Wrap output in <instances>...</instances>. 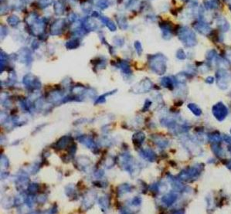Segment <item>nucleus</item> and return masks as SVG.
I'll use <instances>...</instances> for the list:
<instances>
[{
	"label": "nucleus",
	"mask_w": 231,
	"mask_h": 214,
	"mask_svg": "<svg viewBox=\"0 0 231 214\" xmlns=\"http://www.w3.org/2000/svg\"><path fill=\"white\" fill-rule=\"evenodd\" d=\"M202 164H198V166H193V167H190V168L186 169L183 170L179 175V179L180 181H194L198 179V177L200 176V173L202 172V170L203 169L204 166H202Z\"/></svg>",
	"instance_id": "nucleus-1"
},
{
	"label": "nucleus",
	"mask_w": 231,
	"mask_h": 214,
	"mask_svg": "<svg viewBox=\"0 0 231 214\" xmlns=\"http://www.w3.org/2000/svg\"><path fill=\"white\" fill-rule=\"evenodd\" d=\"M179 38L187 47H192L197 45V40L194 32L187 27H183L179 31Z\"/></svg>",
	"instance_id": "nucleus-2"
},
{
	"label": "nucleus",
	"mask_w": 231,
	"mask_h": 214,
	"mask_svg": "<svg viewBox=\"0 0 231 214\" xmlns=\"http://www.w3.org/2000/svg\"><path fill=\"white\" fill-rule=\"evenodd\" d=\"M166 58L163 55H155L151 56L150 67L158 75H162L166 70Z\"/></svg>",
	"instance_id": "nucleus-3"
},
{
	"label": "nucleus",
	"mask_w": 231,
	"mask_h": 214,
	"mask_svg": "<svg viewBox=\"0 0 231 214\" xmlns=\"http://www.w3.org/2000/svg\"><path fill=\"white\" fill-rule=\"evenodd\" d=\"M212 113L217 121L222 122L228 114V109L225 104L222 102H218L212 108Z\"/></svg>",
	"instance_id": "nucleus-4"
},
{
	"label": "nucleus",
	"mask_w": 231,
	"mask_h": 214,
	"mask_svg": "<svg viewBox=\"0 0 231 214\" xmlns=\"http://www.w3.org/2000/svg\"><path fill=\"white\" fill-rule=\"evenodd\" d=\"M216 78H217V84L220 89L225 90L227 88L230 81V76L225 70H219L216 72Z\"/></svg>",
	"instance_id": "nucleus-5"
},
{
	"label": "nucleus",
	"mask_w": 231,
	"mask_h": 214,
	"mask_svg": "<svg viewBox=\"0 0 231 214\" xmlns=\"http://www.w3.org/2000/svg\"><path fill=\"white\" fill-rule=\"evenodd\" d=\"M194 29L201 34L206 35V36L210 34L211 32V28L210 26L203 22H198V23H195Z\"/></svg>",
	"instance_id": "nucleus-6"
},
{
	"label": "nucleus",
	"mask_w": 231,
	"mask_h": 214,
	"mask_svg": "<svg viewBox=\"0 0 231 214\" xmlns=\"http://www.w3.org/2000/svg\"><path fill=\"white\" fill-rule=\"evenodd\" d=\"M64 25V19H58L51 26V34L57 35L61 33V30L63 29Z\"/></svg>",
	"instance_id": "nucleus-7"
},
{
	"label": "nucleus",
	"mask_w": 231,
	"mask_h": 214,
	"mask_svg": "<svg viewBox=\"0 0 231 214\" xmlns=\"http://www.w3.org/2000/svg\"><path fill=\"white\" fill-rule=\"evenodd\" d=\"M209 141L213 143H220L222 141V136L219 131H215L213 132H210L207 135Z\"/></svg>",
	"instance_id": "nucleus-8"
},
{
	"label": "nucleus",
	"mask_w": 231,
	"mask_h": 214,
	"mask_svg": "<svg viewBox=\"0 0 231 214\" xmlns=\"http://www.w3.org/2000/svg\"><path fill=\"white\" fill-rule=\"evenodd\" d=\"M177 199V196L175 195V193H170L162 198V202L167 206H171L172 204H173Z\"/></svg>",
	"instance_id": "nucleus-9"
},
{
	"label": "nucleus",
	"mask_w": 231,
	"mask_h": 214,
	"mask_svg": "<svg viewBox=\"0 0 231 214\" xmlns=\"http://www.w3.org/2000/svg\"><path fill=\"white\" fill-rule=\"evenodd\" d=\"M216 23H217L218 27L224 32H227L230 29L229 23L224 18H218Z\"/></svg>",
	"instance_id": "nucleus-10"
},
{
	"label": "nucleus",
	"mask_w": 231,
	"mask_h": 214,
	"mask_svg": "<svg viewBox=\"0 0 231 214\" xmlns=\"http://www.w3.org/2000/svg\"><path fill=\"white\" fill-rule=\"evenodd\" d=\"M212 151L216 156L220 157V158L224 156V151H223L219 143H213V145H212Z\"/></svg>",
	"instance_id": "nucleus-11"
},
{
	"label": "nucleus",
	"mask_w": 231,
	"mask_h": 214,
	"mask_svg": "<svg viewBox=\"0 0 231 214\" xmlns=\"http://www.w3.org/2000/svg\"><path fill=\"white\" fill-rule=\"evenodd\" d=\"M187 108H189L194 115L197 116V117H199V116H200L201 114H202V110L197 106V104H192V103H191V104H189L187 105Z\"/></svg>",
	"instance_id": "nucleus-12"
},
{
	"label": "nucleus",
	"mask_w": 231,
	"mask_h": 214,
	"mask_svg": "<svg viewBox=\"0 0 231 214\" xmlns=\"http://www.w3.org/2000/svg\"><path fill=\"white\" fill-rule=\"evenodd\" d=\"M142 155L144 158H147L148 160L150 161V162H153V161L155 159V154L152 150H145L143 151L141 153Z\"/></svg>",
	"instance_id": "nucleus-13"
},
{
	"label": "nucleus",
	"mask_w": 231,
	"mask_h": 214,
	"mask_svg": "<svg viewBox=\"0 0 231 214\" xmlns=\"http://www.w3.org/2000/svg\"><path fill=\"white\" fill-rule=\"evenodd\" d=\"M161 83H162V85L163 87H167V88L171 89V90L173 89V81H172L171 78H169V77H166L162 78Z\"/></svg>",
	"instance_id": "nucleus-14"
},
{
	"label": "nucleus",
	"mask_w": 231,
	"mask_h": 214,
	"mask_svg": "<svg viewBox=\"0 0 231 214\" xmlns=\"http://www.w3.org/2000/svg\"><path fill=\"white\" fill-rule=\"evenodd\" d=\"M64 3L62 1L59 0V1H56L55 2V5H54V10L56 12V14L57 15H60V14L63 13L64 12Z\"/></svg>",
	"instance_id": "nucleus-15"
},
{
	"label": "nucleus",
	"mask_w": 231,
	"mask_h": 214,
	"mask_svg": "<svg viewBox=\"0 0 231 214\" xmlns=\"http://www.w3.org/2000/svg\"><path fill=\"white\" fill-rule=\"evenodd\" d=\"M205 6L208 9H216L218 7L219 1L218 0H204Z\"/></svg>",
	"instance_id": "nucleus-16"
},
{
	"label": "nucleus",
	"mask_w": 231,
	"mask_h": 214,
	"mask_svg": "<svg viewBox=\"0 0 231 214\" xmlns=\"http://www.w3.org/2000/svg\"><path fill=\"white\" fill-rule=\"evenodd\" d=\"M100 20H101V21H102L103 23L107 26V27H108V29H110V30L114 31L116 29V26L115 25H114V23L112 21H111L110 19H108V18L101 17Z\"/></svg>",
	"instance_id": "nucleus-17"
},
{
	"label": "nucleus",
	"mask_w": 231,
	"mask_h": 214,
	"mask_svg": "<svg viewBox=\"0 0 231 214\" xmlns=\"http://www.w3.org/2000/svg\"><path fill=\"white\" fill-rule=\"evenodd\" d=\"M95 26H96V23H94L91 19H86L84 21V27L87 30L93 29Z\"/></svg>",
	"instance_id": "nucleus-18"
},
{
	"label": "nucleus",
	"mask_w": 231,
	"mask_h": 214,
	"mask_svg": "<svg viewBox=\"0 0 231 214\" xmlns=\"http://www.w3.org/2000/svg\"><path fill=\"white\" fill-rule=\"evenodd\" d=\"M172 185L173 189L176 190V191L181 192L184 189V186L180 183V182L177 180H175V179H173V180L172 181Z\"/></svg>",
	"instance_id": "nucleus-19"
},
{
	"label": "nucleus",
	"mask_w": 231,
	"mask_h": 214,
	"mask_svg": "<svg viewBox=\"0 0 231 214\" xmlns=\"http://www.w3.org/2000/svg\"><path fill=\"white\" fill-rule=\"evenodd\" d=\"M137 135L138 136H136V135H134V139H133V140H134V141H135V143H142V141H144V135L143 133H142V132H139V133L137 134Z\"/></svg>",
	"instance_id": "nucleus-20"
},
{
	"label": "nucleus",
	"mask_w": 231,
	"mask_h": 214,
	"mask_svg": "<svg viewBox=\"0 0 231 214\" xmlns=\"http://www.w3.org/2000/svg\"><path fill=\"white\" fill-rule=\"evenodd\" d=\"M8 23H10L11 26H15L17 25L19 22V19H18L17 16L15 15H12L10 18H8Z\"/></svg>",
	"instance_id": "nucleus-21"
},
{
	"label": "nucleus",
	"mask_w": 231,
	"mask_h": 214,
	"mask_svg": "<svg viewBox=\"0 0 231 214\" xmlns=\"http://www.w3.org/2000/svg\"><path fill=\"white\" fill-rule=\"evenodd\" d=\"M162 33H163L164 38L169 39L171 37V30L168 26L162 27Z\"/></svg>",
	"instance_id": "nucleus-22"
},
{
	"label": "nucleus",
	"mask_w": 231,
	"mask_h": 214,
	"mask_svg": "<svg viewBox=\"0 0 231 214\" xmlns=\"http://www.w3.org/2000/svg\"><path fill=\"white\" fill-rule=\"evenodd\" d=\"M66 46H67V48H68V49L76 48V47H77V46H78V41L76 40H73L70 41V42H68L67 43Z\"/></svg>",
	"instance_id": "nucleus-23"
},
{
	"label": "nucleus",
	"mask_w": 231,
	"mask_h": 214,
	"mask_svg": "<svg viewBox=\"0 0 231 214\" xmlns=\"http://www.w3.org/2000/svg\"><path fill=\"white\" fill-rule=\"evenodd\" d=\"M176 57L179 60H185L186 58V55L185 52L182 49H180V50H179L176 52Z\"/></svg>",
	"instance_id": "nucleus-24"
},
{
	"label": "nucleus",
	"mask_w": 231,
	"mask_h": 214,
	"mask_svg": "<svg viewBox=\"0 0 231 214\" xmlns=\"http://www.w3.org/2000/svg\"><path fill=\"white\" fill-rule=\"evenodd\" d=\"M216 56V52L215 50H210L209 51L207 55H206V58H207V60H213L214 58Z\"/></svg>",
	"instance_id": "nucleus-25"
},
{
	"label": "nucleus",
	"mask_w": 231,
	"mask_h": 214,
	"mask_svg": "<svg viewBox=\"0 0 231 214\" xmlns=\"http://www.w3.org/2000/svg\"><path fill=\"white\" fill-rule=\"evenodd\" d=\"M53 0H39V3L42 7H47L52 3Z\"/></svg>",
	"instance_id": "nucleus-26"
},
{
	"label": "nucleus",
	"mask_w": 231,
	"mask_h": 214,
	"mask_svg": "<svg viewBox=\"0 0 231 214\" xmlns=\"http://www.w3.org/2000/svg\"><path fill=\"white\" fill-rule=\"evenodd\" d=\"M135 48H136L137 52H138V54H142V46H141L140 43H139V42H136V43H135Z\"/></svg>",
	"instance_id": "nucleus-27"
},
{
	"label": "nucleus",
	"mask_w": 231,
	"mask_h": 214,
	"mask_svg": "<svg viewBox=\"0 0 231 214\" xmlns=\"http://www.w3.org/2000/svg\"><path fill=\"white\" fill-rule=\"evenodd\" d=\"M226 58L227 59L228 61H230L231 63V50H227L226 52Z\"/></svg>",
	"instance_id": "nucleus-28"
},
{
	"label": "nucleus",
	"mask_w": 231,
	"mask_h": 214,
	"mask_svg": "<svg viewBox=\"0 0 231 214\" xmlns=\"http://www.w3.org/2000/svg\"><path fill=\"white\" fill-rule=\"evenodd\" d=\"M152 104V102H151L150 100H146V102H145V104H144V109H143V111H145V110H148V108L150 107V105Z\"/></svg>",
	"instance_id": "nucleus-29"
},
{
	"label": "nucleus",
	"mask_w": 231,
	"mask_h": 214,
	"mask_svg": "<svg viewBox=\"0 0 231 214\" xmlns=\"http://www.w3.org/2000/svg\"><path fill=\"white\" fill-rule=\"evenodd\" d=\"M206 82L207 84H213L214 82V78L213 77H208L206 79Z\"/></svg>",
	"instance_id": "nucleus-30"
},
{
	"label": "nucleus",
	"mask_w": 231,
	"mask_h": 214,
	"mask_svg": "<svg viewBox=\"0 0 231 214\" xmlns=\"http://www.w3.org/2000/svg\"><path fill=\"white\" fill-rule=\"evenodd\" d=\"M132 203H133V204H134V205H139V203H141V199H139L138 197H136V198H135V199H134V200H133Z\"/></svg>",
	"instance_id": "nucleus-31"
},
{
	"label": "nucleus",
	"mask_w": 231,
	"mask_h": 214,
	"mask_svg": "<svg viewBox=\"0 0 231 214\" xmlns=\"http://www.w3.org/2000/svg\"><path fill=\"white\" fill-rule=\"evenodd\" d=\"M183 100H179V102L175 103V104H176V106H181L182 104H183Z\"/></svg>",
	"instance_id": "nucleus-32"
},
{
	"label": "nucleus",
	"mask_w": 231,
	"mask_h": 214,
	"mask_svg": "<svg viewBox=\"0 0 231 214\" xmlns=\"http://www.w3.org/2000/svg\"><path fill=\"white\" fill-rule=\"evenodd\" d=\"M226 1H227V2H230V3H231V0H226Z\"/></svg>",
	"instance_id": "nucleus-33"
},
{
	"label": "nucleus",
	"mask_w": 231,
	"mask_h": 214,
	"mask_svg": "<svg viewBox=\"0 0 231 214\" xmlns=\"http://www.w3.org/2000/svg\"><path fill=\"white\" fill-rule=\"evenodd\" d=\"M230 10H231V6H230Z\"/></svg>",
	"instance_id": "nucleus-34"
},
{
	"label": "nucleus",
	"mask_w": 231,
	"mask_h": 214,
	"mask_svg": "<svg viewBox=\"0 0 231 214\" xmlns=\"http://www.w3.org/2000/svg\"><path fill=\"white\" fill-rule=\"evenodd\" d=\"M230 133H231V129H230Z\"/></svg>",
	"instance_id": "nucleus-35"
},
{
	"label": "nucleus",
	"mask_w": 231,
	"mask_h": 214,
	"mask_svg": "<svg viewBox=\"0 0 231 214\" xmlns=\"http://www.w3.org/2000/svg\"><path fill=\"white\" fill-rule=\"evenodd\" d=\"M185 1H186V0H185Z\"/></svg>",
	"instance_id": "nucleus-36"
}]
</instances>
